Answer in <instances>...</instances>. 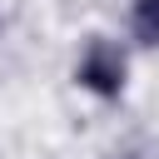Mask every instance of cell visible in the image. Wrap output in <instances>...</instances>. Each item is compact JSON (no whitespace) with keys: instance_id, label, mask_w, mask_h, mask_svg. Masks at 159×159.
Masks as SVG:
<instances>
[{"instance_id":"6da1fadb","label":"cell","mask_w":159,"mask_h":159,"mask_svg":"<svg viewBox=\"0 0 159 159\" xmlns=\"http://www.w3.org/2000/svg\"><path fill=\"white\" fill-rule=\"evenodd\" d=\"M70 84L94 104H119L134 84V45L124 35H109V30H89L75 45Z\"/></svg>"},{"instance_id":"3957f363","label":"cell","mask_w":159,"mask_h":159,"mask_svg":"<svg viewBox=\"0 0 159 159\" xmlns=\"http://www.w3.org/2000/svg\"><path fill=\"white\" fill-rule=\"evenodd\" d=\"M0 40H5V10H0Z\"/></svg>"},{"instance_id":"7a4b0ae2","label":"cell","mask_w":159,"mask_h":159,"mask_svg":"<svg viewBox=\"0 0 159 159\" xmlns=\"http://www.w3.org/2000/svg\"><path fill=\"white\" fill-rule=\"evenodd\" d=\"M124 40L159 55V0H124Z\"/></svg>"}]
</instances>
